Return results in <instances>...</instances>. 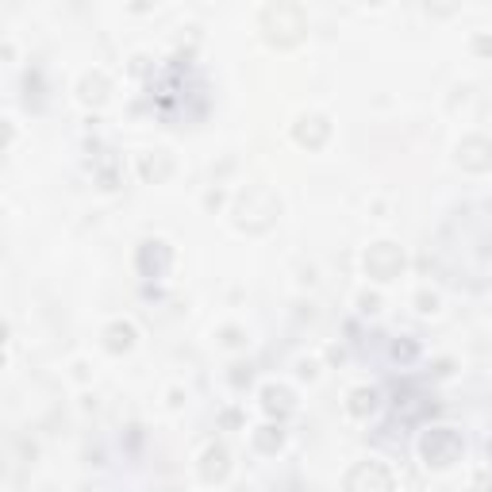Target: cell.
Segmentation results:
<instances>
[{"instance_id": "obj_1", "label": "cell", "mask_w": 492, "mask_h": 492, "mask_svg": "<svg viewBox=\"0 0 492 492\" xmlns=\"http://www.w3.org/2000/svg\"><path fill=\"white\" fill-rule=\"evenodd\" d=\"M362 481H373V484H381V489H389L392 477L384 473V469H373V473H369V466H366V469H358V473H350V481H346V484H350V489H358Z\"/></svg>"}]
</instances>
